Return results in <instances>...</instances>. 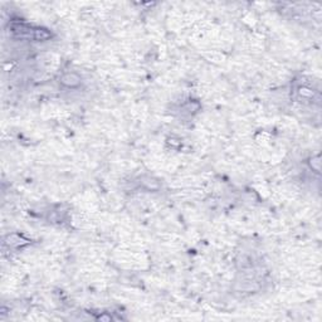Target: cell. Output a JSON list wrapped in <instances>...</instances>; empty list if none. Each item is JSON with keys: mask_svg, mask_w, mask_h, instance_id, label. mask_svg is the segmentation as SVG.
<instances>
[{"mask_svg": "<svg viewBox=\"0 0 322 322\" xmlns=\"http://www.w3.org/2000/svg\"><path fill=\"white\" fill-rule=\"evenodd\" d=\"M12 32L16 37L25 39H34V41H44L50 38V33L41 28L28 27L24 24H15L12 27Z\"/></svg>", "mask_w": 322, "mask_h": 322, "instance_id": "cell-1", "label": "cell"}, {"mask_svg": "<svg viewBox=\"0 0 322 322\" xmlns=\"http://www.w3.org/2000/svg\"><path fill=\"white\" fill-rule=\"evenodd\" d=\"M61 83L67 87H71V88H74V87L81 85V77L75 73H66L61 78Z\"/></svg>", "mask_w": 322, "mask_h": 322, "instance_id": "cell-2", "label": "cell"}]
</instances>
